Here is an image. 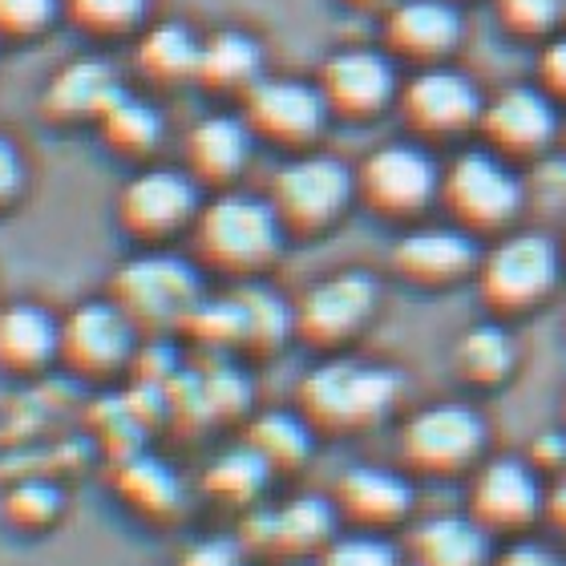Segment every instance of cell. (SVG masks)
Masks as SVG:
<instances>
[{"label":"cell","mask_w":566,"mask_h":566,"mask_svg":"<svg viewBox=\"0 0 566 566\" xmlns=\"http://www.w3.org/2000/svg\"><path fill=\"white\" fill-rule=\"evenodd\" d=\"M336 4H344V9H353V12H377V17H385L397 0H336Z\"/></svg>","instance_id":"cell-44"},{"label":"cell","mask_w":566,"mask_h":566,"mask_svg":"<svg viewBox=\"0 0 566 566\" xmlns=\"http://www.w3.org/2000/svg\"><path fill=\"white\" fill-rule=\"evenodd\" d=\"M494 566H566V558H558L546 546H534L526 538H518V543H506L497 551Z\"/></svg>","instance_id":"cell-41"},{"label":"cell","mask_w":566,"mask_h":566,"mask_svg":"<svg viewBox=\"0 0 566 566\" xmlns=\"http://www.w3.org/2000/svg\"><path fill=\"white\" fill-rule=\"evenodd\" d=\"M94 130L109 154H118L126 163L142 166V163H154V154L163 146L166 122L150 97L134 94V90H122V94L102 109V118L94 122Z\"/></svg>","instance_id":"cell-28"},{"label":"cell","mask_w":566,"mask_h":566,"mask_svg":"<svg viewBox=\"0 0 566 566\" xmlns=\"http://www.w3.org/2000/svg\"><path fill=\"white\" fill-rule=\"evenodd\" d=\"M380 36L405 70L453 61L465 41L461 0H397L380 17Z\"/></svg>","instance_id":"cell-19"},{"label":"cell","mask_w":566,"mask_h":566,"mask_svg":"<svg viewBox=\"0 0 566 566\" xmlns=\"http://www.w3.org/2000/svg\"><path fill=\"white\" fill-rule=\"evenodd\" d=\"M336 534H340V514L332 497L307 494L272 510H255L243 531V546L280 563H295V558H316Z\"/></svg>","instance_id":"cell-20"},{"label":"cell","mask_w":566,"mask_h":566,"mask_svg":"<svg viewBox=\"0 0 566 566\" xmlns=\"http://www.w3.org/2000/svg\"><path fill=\"white\" fill-rule=\"evenodd\" d=\"M485 458H490V421L470 401L421 405L397 429V465L413 478H433V482L470 478Z\"/></svg>","instance_id":"cell-6"},{"label":"cell","mask_w":566,"mask_h":566,"mask_svg":"<svg viewBox=\"0 0 566 566\" xmlns=\"http://www.w3.org/2000/svg\"><path fill=\"white\" fill-rule=\"evenodd\" d=\"M0 518L9 531L24 534V538H41V534L57 531V522L65 518V490L49 478H24V482L4 490Z\"/></svg>","instance_id":"cell-33"},{"label":"cell","mask_w":566,"mask_h":566,"mask_svg":"<svg viewBox=\"0 0 566 566\" xmlns=\"http://www.w3.org/2000/svg\"><path fill=\"white\" fill-rule=\"evenodd\" d=\"M255 453H260L268 465L280 473L304 470L307 458H312V446H316V429L295 413H263L248 424V437H243Z\"/></svg>","instance_id":"cell-31"},{"label":"cell","mask_w":566,"mask_h":566,"mask_svg":"<svg viewBox=\"0 0 566 566\" xmlns=\"http://www.w3.org/2000/svg\"><path fill=\"white\" fill-rule=\"evenodd\" d=\"M449 368H453L461 389L470 392L506 389L522 368V344L514 336V324L497 316L465 324L449 344Z\"/></svg>","instance_id":"cell-22"},{"label":"cell","mask_w":566,"mask_h":566,"mask_svg":"<svg viewBox=\"0 0 566 566\" xmlns=\"http://www.w3.org/2000/svg\"><path fill=\"white\" fill-rule=\"evenodd\" d=\"M417 478L401 465H348L332 485V506L348 531L392 534L417 514Z\"/></svg>","instance_id":"cell-18"},{"label":"cell","mask_w":566,"mask_h":566,"mask_svg":"<svg viewBox=\"0 0 566 566\" xmlns=\"http://www.w3.org/2000/svg\"><path fill=\"white\" fill-rule=\"evenodd\" d=\"M316 566H405V551L392 543L389 534L348 531L344 526L316 555Z\"/></svg>","instance_id":"cell-36"},{"label":"cell","mask_w":566,"mask_h":566,"mask_svg":"<svg viewBox=\"0 0 566 566\" xmlns=\"http://www.w3.org/2000/svg\"><path fill=\"white\" fill-rule=\"evenodd\" d=\"M497 538L470 514H433L409 522L405 566H494Z\"/></svg>","instance_id":"cell-24"},{"label":"cell","mask_w":566,"mask_h":566,"mask_svg":"<svg viewBox=\"0 0 566 566\" xmlns=\"http://www.w3.org/2000/svg\"><path fill=\"white\" fill-rule=\"evenodd\" d=\"M150 17V0H61V21L94 41L138 36Z\"/></svg>","instance_id":"cell-34"},{"label":"cell","mask_w":566,"mask_h":566,"mask_svg":"<svg viewBox=\"0 0 566 566\" xmlns=\"http://www.w3.org/2000/svg\"><path fill=\"white\" fill-rule=\"evenodd\" d=\"M485 109V90L473 73H465L453 61L405 70L397 114L405 122V134L429 142H458L465 134H478Z\"/></svg>","instance_id":"cell-11"},{"label":"cell","mask_w":566,"mask_h":566,"mask_svg":"<svg viewBox=\"0 0 566 566\" xmlns=\"http://www.w3.org/2000/svg\"><path fill=\"white\" fill-rule=\"evenodd\" d=\"M255 150V134L239 109H214L199 118L182 138V166L199 178V187L211 190L235 187Z\"/></svg>","instance_id":"cell-21"},{"label":"cell","mask_w":566,"mask_h":566,"mask_svg":"<svg viewBox=\"0 0 566 566\" xmlns=\"http://www.w3.org/2000/svg\"><path fill=\"white\" fill-rule=\"evenodd\" d=\"M114 485H118L122 502L150 522L175 518L182 510V485H178L175 470H166L158 458L122 461L118 473H114Z\"/></svg>","instance_id":"cell-30"},{"label":"cell","mask_w":566,"mask_h":566,"mask_svg":"<svg viewBox=\"0 0 566 566\" xmlns=\"http://www.w3.org/2000/svg\"><path fill=\"white\" fill-rule=\"evenodd\" d=\"M263 77H268V53L255 33L239 29V24H223L202 36L199 82H195L199 90H207L211 97L243 102L251 85H260Z\"/></svg>","instance_id":"cell-26"},{"label":"cell","mask_w":566,"mask_h":566,"mask_svg":"<svg viewBox=\"0 0 566 566\" xmlns=\"http://www.w3.org/2000/svg\"><path fill=\"white\" fill-rule=\"evenodd\" d=\"M287 231L275 214L268 195L255 190H211L199 219L190 227V251L202 272L227 275V280H260L283 255Z\"/></svg>","instance_id":"cell-2"},{"label":"cell","mask_w":566,"mask_h":566,"mask_svg":"<svg viewBox=\"0 0 566 566\" xmlns=\"http://www.w3.org/2000/svg\"><path fill=\"white\" fill-rule=\"evenodd\" d=\"M207 190L187 166L142 163L114 199V219L122 235L138 248H170L175 239L190 235L199 219Z\"/></svg>","instance_id":"cell-9"},{"label":"cell","mask_w":566,"mask_h":566,"mask_svg":"<svg viewBox=\"0 0 566 566\" xmlns=\"http://www.w3.org/2000/svg\"><path fill=\"white\" fill-rule=\"evenodd\" d=\"M566 109L543 85L514 82L506 90L485 94L482 122H478V142L502 154L514 166H534L558 150Z\"/></svg>","instance_id":"cell-14"},{"label":"cell","mask_w":566,"mask_h":566,"mask_svg":"<svg viewBox=\"0 0 566 566\" xmlns=\"http://www.w3.org/2000/svg\"><path fill=\"white\" fill-rule=\"evenodd\" d=\"M268 199L287 239H319L356 207V166L328 150H300L268 182Z\"/></svg>","instance_id":"cell-8"},{"label":"cell","mask_w":566,"mask_h":566,"mask_svg":"<svg viewBox=\"0 0 566 566\" xmlns=\"http://www.w3.org/2000/svg\"><path fill=\"white\" fill-rule=\"evenodd\" d=\"M497 29L514 41L538 45L566 24V0H490Z\"/></svg>","instance_id":"cell-35"},{"label":"cell","mask_w":566,"mask_h":566,"mask_svg":"<svg viewBox=\"0 0 566 566\" xmlns=\"http://www.w3.org/2000/svg\"><path fill=\"white\" fill-rule=\"evenodd\" d=\"M272 478H275L272 465L243 441V446H235L231 453L211 461L202 485H207V494H211L214 502L235 506V510H251L263 497V490L272 485Z\"/></svg>","instance_id":"cell-32"},{"label":"cell","mask_w":566,"mask_h":566,"mask_svg":"<svg viewBox=\"0 0 566 566\" xmlns=\"http://www.w3.org/2000/svg\"><path fill=\"white\" fill-rule=\"evenodd\" d=\"M531 202V187L522 178V166L506 163L490 146L473 142L461 146L446 166H441V199L437 211L449 223L465 227L482 243L506 235L510 227L522 223Z\"/></svg>","instance_id":"cell-4"},{"label":"cell","mask_w":566,"mask_h":566,"mask_svg":"<svg viewBox=\"0 0 566 566\" xmlns=\"http://www.w3.org/2000/svg\"><path fill=\"white\" fill-rule=\"evenodd\" d=\"M142 328L134 324L114 295H94L61 316V356L57 365L77 380L106 385L138 360Z\"/></svg>","instance_id":"cell-13"},{"label":"cell","mask_w":566,"mask_h":566,"mask_svg":"<svg viewBox=\"0 0 566 566\" xmlns=\"http://www.w3.org/2000/svg\"><path fill=\"white\" fill-rule=\"evenodd\" d=\"M526 458L534 461V470L543 478H558L566 473V424L558 421V429H546L526 446Z\"/></svg>","instance_id":"cell-40"},{"label":"cell","mask_w":566,"mask_h":566,"mask_svg":"<svg viewBox=\"0 0 566 566\" xmlns=\"http://www.w3.org/2000/svg\"><path fill=\"white\" fill-rule=\"evenodd\" d=\"M61 356V316L33 300H12L0 307V373L4 377H41Z\"/></svg>","instance_id":"cell-25"},{"label":"cell","mask_w":566,"mask_h":566,"mask_svg":"<svg viewBox=\"0 0 566 566\" xmlns=\"http://www.w3.org/2000/svg\"><path fill=\"white\" fill-rule=\"evenodd\" d=\"M239 114L251 126L255 142L280 146L287 154L312 150L332 122V109L319 94L316 77L304 82V77H275V73L251 85L248 97L239 102Z\"/></svg>","instance_id":"cell-17"},{"label":"cell","mask_w":566,"mask_h":566,"mask_svg":"<svg viewBox=\"0 0 566 566\" xmlns=\"http://www.w3.org/2000/svg\"><path fill=\"white\" fill-rule=\"evenodd\" d=\"M405 397L397 368L353 353L319 356L295 385V413L316 437H360L385 424Z\"/></svg>","instance_id":"cell-1"},{"label":"cell","mask_w":566,"mask_h":566,"mask_svg":"<svg viewBox=\"0 0 566 566\" xmlns=\"http://www.w3.org/2000/svg\"><path fill=\"white\" fill-rule=\"evenodd\" d=\"M202 36L187 21L146 24L134 36V70L154 90H178L199 82Z\"/></svg>","instance_id":"cell-27"},{"label":"cell","mask_w":566,"mask_h":566,"mask_svg":"<svg viewBox=\"0 0 566 566\" xmlns=\"http://www.w3.org/2000/svg\"><path fill=\"white\" fill-rule=\"evenodd\" d=\"M24 187H29V166H24L21 146L9 134H0V214L24 199Z\"/></svg>","instance_id":"cell-39"},{"label":"cell","mask_w":566,"mask_h":566,"mask_svg":"<svg viewBox=\"0 0 566 566\" xmlns=\"http://www.w3.org/2000/svg\"><path fill=\"white\" fill-rule=\"evenodd\" d=\"M122 90H126V85H122L118 70H114L106 57H94V53L70 57L53 77H49L45 90H41V114L61 122V126H70V122H90V126H94V122L102 118V109H106Z\"/></svg>","instance_id":"cell-23"},{"label":"cell","mask_w":566,"mask_h":566,"mask_svg":"<svg viewBox=\"0 0 566 566\" xmlns=\"http://www.w3.org/2000/svg\"><path fill=\"white\" fill-rule=\"evenodd\" d=\"M61 21V0H0V41H33Z\"/></svg>","instance_id":"cell-37"},{"label":"cell","mask_w":566,"mask_h":566,"mask_svg":"<svg viewBox=\"0 0 566 566\" xmlns=\"http://www.w3.org/2000/svg\"><path fill=\"white\" fill-rule=\"evenodd\" d=\"M441 166L433 146L413 134L380 142L356 163V207L392 227L421 223L441 199Z\"/></svg>","instance_id":"cell-5"},{"label":"cell","mask_w":566,"mask_h":566,"mask_svg":"<svg viewBox=\"0 0 566 566\" xmlns=\"http://www.w3.org/2000/svg\"><path fill=\"white\" fill-rule=\"evenodd\" d=\"M405 65L385 45H344L324 57L316 85L328 102L332 118L373 122L397 109Z\"/></svg>","instance_id":"cell-16"},{"label":"cell","mask_w":566,"mask_h":566,"mask_svg":"<svg viewBox=\"0 0 566 566\" xmlns=\"http://www.w3.org/2000/svg\"><path fill=\"white\" fill-rule=\"evenodd\" d=\"M534 85H543L546 94L566 109V29H558V33L546 36V41H538Z\"/></svg>","instance_id":"cell-38"},{"label":"cell","mask_w":566,"mask_h":566,"mask_svg":"<svg viewBox=\"0 0 566 566\" xmlns=\"http://www.w3.org/2000/svg\"><path fill=\"white\" fill-rule=\"evenodd\" d=\"M380 316V280L365 268H344L307 283L292 300L295 340L319 356L348 353Z\"/></svg>","instance_id":"cell-10"},{"label":"cell","mask_w":566,"mask_h":566,"mask_svg":"<svg viewBox=\"0 0 566 566\" xmlns=\"http://www.w3.org/2000/svg\"><path fill=\"white\" fill-rule=\"evenodd\" d=\"M482 239L449 219H421L401 227V235L389 248V272L413 287V292L437 295L465 287L482 263Z\"/></svg>","instance_id":"cell-15"},{"label":"cell","mask_w":566,"mask_h":566,"mask_svg":"<svg viewBox=\"0 0 566 566\" xmlns=\"http://www.w3.org/2000/svg\"><path fill=\"white\" fill-rule=\"evenodd\" d=\"M563 29H566V24H563Z\"/></svg>","instance_id":"cell-48"},{"label":"cell","mask_w":566,"mask_h":566,"mask_svg":"<svg viewBox=\"0 0 566 566\" xmlns=\"http://www.w3.org/2000/svg\"><path fill=\"white\" fill-rule=\"evenodd\" d=\"M546 526L566 543V473L551 478V490H546Z\"/></svg>","instance_id":"cell-42"},{"label":"cell","mask_w":566,"mask_h":566,"mask_svg":"<svg viewBox=\"0 0 566 566\" xmlns=\"http://www.w3.org/2000/svg\"><path fill=\"white\" fill-rule=\"evenodd\" d=\"M558 243H563V260H566V227H563V235H558Z\"/></svg>","instance_id":"cell-47"},{"label":"cell","mask_w":566,"mask_h":566,"mask_svg":"<svg viewBox=\"0 0 566 566\" xmlns=\"http://www.w3.org/2000/svg\"><path fill=\"white\" fill-rule=\"evenodd\" d=\"M122 312L142 328V336L187 328L190 316L207 300L202 292V268L170 248H142L109 280V292Z\"/></svg>","instance_id":"cell-7"},{"label":"cell","mask_w":566,"mask_h":566,"mask_svg":"<svg viewBox=\"0 0 566 566\" xmlns=\"http://www.w3.org/2000/svg\"><path fill=\"white\" fill-rule=\"evenodd\" d=\"M235 304H239V348H248L255 356H272L287 340H295L292 304L280 300L275 292L248 280L239 287Z\"/></svg>","instance_id":"cell-29"},{"label":"cell","mask_w":566,"mask_h":566,"mask_svg":"<svg viewBox=\"0 0 566 566\" xmlns=\"http://www.w3.org/2000/svg\"><path fill=\"white\" fill-rule=\"evenodd\" d=\"M182 566H243V563H239L235 551H227L223 543H207V546H195V551L182 558Z\"/></svg>","instance_id":"cell-43"},{"label":"cell","mask_w":566,"mask_h":566,"mask_svg":"<svg viewBox=\"0 0 566 566\" xmlns=\"http://www.w3.org/2000/svg\"><path fill=\"white\" fill-rule=\"evenodd\" d=\"M558 421L566 424V389H563V401H558Z\"/></svg>","instance_id":"cell-46"},{"label":"cell","mask_w":566,"mask_h":566,"mask_svg":"<svg viewBox=\"0 0 566 566\" xmlns=\"http://www.w3.org/2000/svg\"><path fill=\"white\" fill-rule=\"evenodd\" d=\"M566 275L563 243L534 227H510L506 235L490 239L482 248V263L473 275V292L482 300L485 316L514 324L543 312L558 295Z\"/></svg>","instance_id":"cell-3"},{"label":"cell","mask_w":566,"mask_h":566,"mask_svg":"<svg viewBox=\"0 0 566 566\" xmlns=\"http://www.w3.org/2000/svg\"><path fill=\"white\" fill-rule=\"evenodd\" d=\"M546 490L551 478L534 470L526 453H490L470 473V514L497 543H518L546 522Z\"/></svg>","instance_id":"cell-12"},{"label":"cell","mask_w":566,"mask_h":566,"mask_svg":"<svg viewBox=\"0 0 566 566\" xmlns=\"http://www.w3.org/2000/svg\"><path fill=\"white\" fill-rule=\"evenodd\" d=\"M558 154L566 158V118H563V134H558Z\"/></svg>","instance_id":"cell-45"}]
</instances>
